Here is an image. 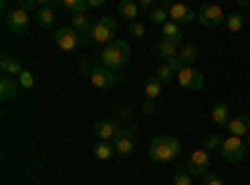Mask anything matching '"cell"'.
<instances>
[{
  "instance_id": "cell-1",
  "label": "cell",
  "mask_w": 250,
  "mask_h": 185,
  "mask_svg": "<svg viewBox=\"0 0 250 185\" xmlns=\"http://www.w3.org/2000/svg\"><path fill=\"white\" fill-rule=\"evenodd\" d=\"M180 150H183L180 140L173 138V135H158V138L150 143V148H148L150 160H155V163H170V160H178Z\"/></svg>"
},
{
  "instance_id": "cell-2",
  "label": "cell",
  "mask_w": 250,
  "mask_h": 185,
  "mask_svg": "<svg viewBox=\"0 0 250 185\" xmlns=\"http://www.w3.org/2000/svg\"><path fill=\"white\" fill-rule=\"evenodd\" d=\"M128 60H130V45L125 43V40H113V43H108L100 53V65H105L113 73L120 70Z\"/></svg>"
},
{
  "instance_id": "cell-3",
  "label": "cell",
  "mask_w": 250,
  "mask_h": 185,
  "mask_svg": "<svg viewBox=\"0 0 250 185\" xmlns=\"http://www.w3.org/2000/svg\"><path fill=\"white\" fill-rule=\"evenodd\" d=\"M220 153H223V160H225V163H243V160H245V153H248V143H245L243 138L230 135V138L223 140Z\"/></svg>"
},
{
  "instance_id": "cell-4",
  "label": "cell",
  "mask_w": 250,
  "mask_h": 185,
  "mask_svg": "<svg viewBox=\"0 0 250 185\" xmlns=\"http://www.w3.org/2000/svg\"><path fill=\"white\" fill-rule=\"evenodd\" d=\"M225 13H223V8L220 5H215V3H205V5H200L198 8V23L200 25H205V28H218V25H225Z\"/></svg>"
},
{
  "instance_id": "cell-5",
  "label": "cell",
  "mask_w": 250,
  "mask_h": 185,
  "mask_svg": "<svg viewBox=\"0 0 250 185\" xmlns=\"http://www.w3.org/2000/svg\"><path fill=\"white\" fill-rule=\"evenodd\" d=\"M85 70H88V75H90V83H93L98 90H110V88H115V83H118V75H115L113 70H108L105 65H88Z\"/></svg>"
},
{
  "instance_id": "cell-6",
  "label": "cell",
  "mask_w": 250,
  "mask_h": 185,
  "mask_svg": "<svg viewBox=\"0 0 250 185\" xmlns=\"http://www.w3.org/2000/svg\"><path fill=\"white\" fill-rule=\"evenodd\" d=\"M175 80H178V85H180L183 90H190V93H195V90H200V88L205 85L203 73H200L198 68H193V65H185V68L175 75Z\"/></svg>"
},
{
  "instance_id": "cell-7",
  "label": "cell",
  "mask_w": 250,
  "mask_h": 185,
  "mask_svg": "<svg viewBox=\"0 0 250 185\" xmlns=\"http://www.w3.org/2000/svg\"><path fill=\"white\" fill-rule=\"evenodd\" d=\"M185 170L190 173L193 178L208 175V173H210V153H208L205 148H198V150H193V155H190V160H188Z\"/></svg>"
},
{
  "instance_id": "cell-8",
  "label": "cell",
  "mask_w": 250,
  "mask_h": 185,
  "mask_svg": "<svg viewBox=\"0 0 250 185\" xmlns=\"http://www.w3.org/2000/svg\"><path fill=\"white\" fill-rule=\"evenodd\" d=\"M5 28H8L10 33H15V35H25L28 28H30V15H28L23 8L15 5V8L5 15Z\"/></svg>"
},
{
  "instance_id": "cell-9",
  "label": "cell",
  "mask_w": 250,
  "mask_h": 185,
  "mask_svg": "<svg viewBox=\"0 0 250 185\" xmlns=\"http://www.w3.org/2000/svg\"><path fill=\"white\" fill-rule=\"evenodd\" d=\"M55 45H58L60 50H65V53L75 50V48L80 45V33H78L73 25H60V28L55 30Z\"/></svg>"
},
{
  "instance_id": "cell-10",
  "label": "cell",
  "mask_w": 250,
  "mask_h": 185,
  "mask_svg": "<svg viewBox=\"0 0 250 185\" xmlns=\"http://www.w3.org/2000/svg\"><path fill=\"white\" fill-rule=\"evenodd\" d=\"M168 15L173 23L183 25V23H195L198 20V10L190 8V5H185V3H168Z\"/></svg>"
},
{
  "instance_id": "cell-11",
  "label": "cell",
  "mask_w": 250,
  "mask_h": 185,
  "mask_svg": "<svg viewBox=\"0 0 250 185\" xmlns=\"http://www.w3.org/2000/svg\"><path fill=\"white\" fill-rule=\"evenodd\" d=\"M83 38H88V43H100L103 48H105L108 43H113V40H118L115 30H110L105 23H100V20H95L93 28L88 30V35H83Z\"/></svg>"
},
{
  "instance_id": "cell-12",
  "label": "cell",
  "mask_w": 250,
  "mask_h": 185,
  "mask_svg": "<svg viewBox=\"0 0 250 185\" xmlns=\"http://www.w3.org/2000/svg\"><path fill=\"white\" fill-rule=\"evenodd\" d=\"M113 148H115V153H118V155H130V153H133V148H135L133 133L120 128V133H118V135H115V140H113Z\"/></svg>"
},
{
  "instance_id": "cell-13",
  "label": "cell",
  "mask_w": 250,
  "mask_h": 185,
  "mask_svg": "<svg viewBox=\"0 0 250 185\" xmlns=\"http://www.w3.org/2000/svg\"><path fill=\"white\" fill-rule=\"evenodd\" d=\"M0 70H3V75H10V78H20L25 73V68H23V63H20L18 58H13V55H3L0 58Z\"/></svg>"
},
{
  "instance_id": "cell-14",
  "label": "cell",
  "mask_w": 250,
  "mask_h": 185,
  "mask_svg": "<svg viewBox=\"0 0 250 185\" xmlns=\"http://www.w3.org/2000/svg\"><path fill=\"white\" fill-rule=\"evenodd\" d=\"M118 133H120V128H118L115 120H98V123H95V135H98L100 140L113 143Z\"/></svg>"
},
{
  "instance_id": "cell-15",
  "label": "cell",
  "mask_w": 250,
  "mask_h": 185,
  "mask_svg": "<svg viewBox=\"0 0 250 185\" xmlns=\"http://www.w3.org/2000/svg\"><path fill=\"white\" fill-rule=\"evenodd\" d=\"M18 90H20L18 78H10V75H3V78H0V98H3L5 103L15 100V98H18Z\"/></svg>"
},
{
  "instance_id": "cell-16",
  "label": "cell",
  "mask_w": 250,
  "mask_h": 185,
  "mask_svg": "<svg viewBox=\"0 0 250 185\" xmlns=\"http://www.w3.org/2000/svg\"><path fill=\"white\" fill-rule=\"evenodd\" d=\"M228 130H230V135H235V138H248V133H250V118H248V115H235V118H230V123H228Z\"/></svg>"
},
{
  "instance_id": "cell-17",
  "label": "cell",
  "mask_w": 250,
  "mask_h": 185,
  "mask_svg": "<svg viewBox=\"0 0 250 185\" xmlns=\"http://www.w3.org/2000/svg\"><path fill=\"white\" fill-rule=\"evenodd\" d=\"M210 118H213V123L218 128H228V123H230V108L225 105V103H215L213 105V110H210Z\"/></svg>"
},
{
  "instance_id": "cell-18",
  "label": "cell",
  "mask_w": 250,
  "mask_h": 185,
  "mask_svg": "<svg viewBox=\"0 0 250 185\" xmlns=\"http://www.w3.org/2000/svg\"><path fill=\"white\" fill-rule=\"evenodd\" d=\"M180 50H178V45L175 43H170V40H158L155 43V55L163 60V63H168L170 58H175Z\"/></svg>"
},
{
  "instance_id": "cell-19",
  "label": "cell",
  "mask_w": 250,
  "mask_h": 185,
  "mask_svg": "<svg viewBox=\"0 0 250 185\" xmlns=\"http://www.w3.org/2000/svg\"><path fill=\"white\" fill-rule=\"evenodd\" d=\"M163 40H170V43L180 45V40H183V30L178 23H173V20H168V23L163 25Z\"/></svg>"
},
{
  "instance_id": "cell-20",
  "label": "cell",
  "mask_w": 250,
  "mask_h": 185,
  "mask_svg": "<svg viewBox=\"0 0 250 185\" xmlns=\"http://www.w3.org/2000/svg\"><path fill=\"white\" fill-rule=\"evenodd\" d=\"M70 25L80 33V38H83V35H88V30L93 28L90 15H88V13H78V15H73V18H70Z\"/></svg>"
},
{
  "instance_id": "cell-21",
  "label": "cell",
  "mask_w": 250,
  "mask_h": 185,
  "mask_svg": "<svg viewBox=\"0 0 250 185\" xmlns=\"http://www.w3.org/2000/svg\"><path fill=\"white\" fill-rule=\"evenodd\" d=\"M118 13L123 15V18H128V20H138V15H140V5L135 3V0H123V3L118 5Z\"/></svg>"
},
{
  "instance_id": "cell-22",
  "label": "cell",
  "mask_w": 250,
  "mask_h": 185,
  "mask_svg": "<svg viewBox=\"0 0 250 185\" xmlns=\"http://www.w3.org/2000/svg\"><path fill=\"white\" fill-rule=\"evenodd\" d=\"M93 153H95L98 160H110V158L115 155V148H113V143H108V140H98L95 148H93Z\"/></svg>"
},
{
  "instance_id": "cell-23",
  "label": "cell",
  "mask_w": 250,
  "mask_h": 185,
  "mask_svg": "<svg viewBox=\"0 0 250 185\" xmlns=\"http://www.w3.org/2000/svg\"><path fill=\"white\" fill-rule=\"evenodd\" d=\"M243 25H245L243 13H230V15L225 18V28L230 30V33H240V30H243Z\"/></svg>"
},
{
  "instance_id": "cell-24",
  "label": "cell",
  "mask_w": 250,
  "mask_h": 185,
  "mask_svg": "<svg viewBox=\"0 0 250 185\" xmlns=\"http://www.w3.org/2000/svg\"><path fill=\"white\" fill-rule=\"evenodd\" d=\"M160 93H163V83H160L158 78H150V80H148V85H145V98L153 103V100L160 98Z\"/></svg>"
},
{
  "instance_id": "cell-25",
  "label": "cell",
  "mask_w": 250,
  "mask_h": 185,
  "mask_svg": "<svg viewBox=\"0 0 250 185\" xmlns=\"http://www.w3.org/2000/svg\"><path fill=\"white\" fill-rule=\"evenodd\" d=\"M35 20H38V25L50 28V25L55 23V10H50V8H40V10L35 13Z\"/></svg>"
},
{
  "instance_id": "cell-26",
  "label": "cell",
  "mask_w": 250,
  "mask_h": 185,
  "mask_svg": "<svg viewBox=\"0 0 250 185\" xmlns=\"http://www.w3.org/2000/svg\"><path fill=\"white\" fill-rule=\"evenodd\" d=\"M168 3H163V5H155L153 10H150V20L153 23H158V25H165L168 23Z\"/></svg>"
},
{
  "instance_id": "cell-27",
  "label": "cell",
  "mask_w": 250,
  "mask_h": 185,
  "mask_svg": "<svg viewBox=\"0 0 250 185\" xmlns=\"http://www.w3.org/2000/svg\"><path fill=\"white\" fill-rule=\"evenodd\" d=\"M62 8L70 10V15H78V13H85L90 5L88 0H62Z\"/></svg>"
},
{
  "instance_id": "cell-28",
  "label": "cell",
  "mask_w": 250,
  "mask_h": 185,
  "mask_svg": "<svg viewBox=\"0 0 250 185\" xmlns=\"http://www.w3.org/2000/svg\"><path fill=\"white\" fill-rule=\"evenodd\" d=\"M178 55H180V60H183L185 65H193L195 60H198V48L195 45H183Z\"/></svg>"
},
{
  "instance_id": "cell-29",
  "label": "cell",
  "mask_w": 250,
  "mask_h": 185,
  "mask_svg": "<svg viewBox=\"0 0 250 185\" xmlns=\"http://www.w3.org/2000/svg\"><path fill=\"white\" fill-rule=\"evenodd\" d=\"M223 140H225V138H220L218 133H210V135H208V138L203 140V148H205L208 153H213V150H220V148H223Z\"/></svg>"
},
{
  "instance_id": "cell-30",
  "label": "cell",
  "mask_w": 250,
  "mask_h": 185,
  "mask_svg": "<svg viewBox=\"0 0 250 185\" xmlns=\"http://www.w3.org/2000/svg\"><path fill=\"white\" fill-rule=\"evenodd\" d=\"M155 78L165 85V83H173V80H175V73H173L168 65H165V63H160V65H158V70H155Z\"/></svg>"
},
{
  "instance_id": "cell-31",
  "label": "cell",
  "mask_w": 250,
  "mask_h": 185,
  "mask_svg": "<svg viewBox=\"0 0 250 185\" xmlns=\"http://www.w3.org/2000/svg\"><path fill=\"white\" fill-rule=\"evenodd\" d=\"M173 185H193V175L185 168H178L175 175H173Z\"/></svg>"
},
{
  "instance_id": "cell-32",
  "label": "cell",
  "mask_w": 250,
  "mask_h": 185,
  "mask_svg": "<svg viewBox=\"0 0 250 185\" xmlns=\"http://www.w3.org/2000/svg\"><path fill=\"white\" fill-rule=\"evenodd\" d=\"M18 83H20V88H33V85H35V78H33L30 70H25L23 75L18 78Z\"/></svg>"
},
{
  "instance_id": "cell-33",
  "label": "cell",
  "mask_w": 250,
  "mask_h": 185,
  "mask_svg": "<svg viewBox=\"0 0 250 185\" xmlns=\"http://www.w3.org/2000/svg\"><path fill=\"white\" fill-rule=\"evenodd\" d=\"M165 65H168V68H170V70H173L175 75H178V73H180V70L185 68V63H183V60H180V55H175V58H170V60H168V63H165Z\"/></svg>"
},
{
  "instance_id": "cell-34",
  "label": "cell",
  "mask_w": 250,
  "mask_h": 185,
  "mask_svg": "<svg viewBox=\"0 0 250 185\" xmlns=\"http://www.w3.org/2000/svg\"><path fill=\"white\" fill-rule=\"evenodd\" d=\"M203 185H225V180H223L218 173H208L205 180H203Z\"/></svg>"
},
{
  "instance_id": "cell-35",
  "label": "cell",
  "mask_w": 250,
  "mask_h": 185,
  "mask_svg": "<svg viewBox=\"0 0 250 185\" xmlns=\"http://www.w3.org/2000/svg\"><path fill=\"white\" fill-rule=\"evenodd\" d=\"M128 30H130V35H133V38H143V35H145V25H143V23H138V20H135V23H130V28H128Z\"/></svg>"
},
{
  "instance_id": "cell-36",
  "label": "cell",
  "mask_w": 250,
  "mask_h": 185,
  "mask_svg": "<svg viewBox=\"0 0 250 185\" xmlns=\"http://www.w3.org/2000/svg\"><path fill=\"white\" fill-rule=\"evenodd\" d=\"M35 5H38V0H20V3H18V8H23L25 13L35 10Z\"/></svg>"
},
{
  "instance_id": "cell-37",
  "label": "cell",
  "mask_w": 250,
  "mask_h": 185,
  "mask_svg": "<svg viewBox=\"0 0 250 185\" xmlns=\"http://www.w3.org/2000/svg\"><path fill=\"white\" fill-rule=\"evenodd\" d=\"M138 5H140V8H153V0H140Z\"/></svg>"
},
{
  "instance_id": "cell-38",
  "label": "cell",
  "mask_w": 250,
  "mask_h": 185,
  "mask_svg": "<svg viewBox=\"0 0 250 185\" xmlns=\"http://www.w3.org/2000/svg\"><path fill=\"white\" fill-rule=\"evenodd\" d=\"M143 110H145V113H153V103H150V100H145V105H143Z\"/></svg>"
},
{
  "instance_id": "cell-39",
  "label": "cell",
  "mask_w": 250,
  "mask_h": 185,
  "mask_svg": "<svg viewBox=\"0 0 250 185\" xmlns=\"http://www.w3.org/2000/svg\"><path fill=\"white\" fill-rule=\"evenodd\" d=\"M88 5H90V8H100L103 0H88Z\"/></svg>"
},
{
  "instance_id": "cell-40",
  "label": "cell",
  "mask_w": 250,
  "mask_h": 185,
  "mask_svg": "<svg viewBox=\"0 0 250 185\" xmlns=\"http://www.w3.org/2000/svg\"><path fill=\"white\" fill-rule=\"evenodd\" d=\"M238 8H240V10H245V8H250V0H240V3H238Z\"/></svg>"
},
{
  "instance_id": "cell-41",
  "label": "cell",
  "mask_w": 250,
  "mask_h": 185,
  "mask_svg": "<svg viewBox=\"0 0 250 185\" xmlns=\"http://www.w3.org/2000/svg\"><path fill=\"white\" fill-rule=\"evenodd\" d=\"M248 148H250V133H248Z\"/></svg>"
}]
</instances>
